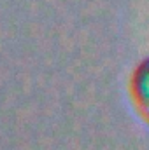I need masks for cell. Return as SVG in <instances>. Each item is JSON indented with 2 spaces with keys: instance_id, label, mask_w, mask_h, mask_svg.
Here are the masks:
<instances>
[{
  "instance_id": "1",
  "label": "cell",
  "mask_w": 149,
  "mask_h": 150,
  "mask_svg": "<svg viewBox=\"0 0 149 150\" xmlns=\"http://www.w3.org/2000/svg\"><path fill=\"white\" fill-rule=\"evenodd\" d=\"M130 96L139 117L149 126V56L144 58L130 75Z\"/></svg>"
}]
</instances>
